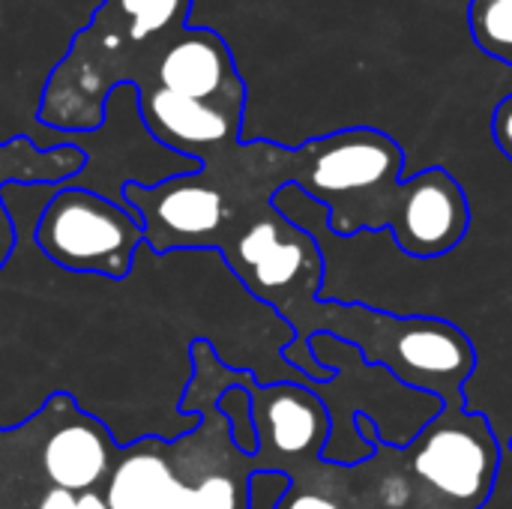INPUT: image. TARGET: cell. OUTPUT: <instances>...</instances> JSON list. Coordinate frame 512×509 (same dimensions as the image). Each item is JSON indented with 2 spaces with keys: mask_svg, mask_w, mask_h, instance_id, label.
Wrapping results in <instances>:
<instances>
[{
  "mask_svg": "<svg viewBox=\"0 0 512 509\" xmlns=\"http://www.w3.org/2000/svg\"><path fill=\"white\" fill-rule=\"evenodd\" d=\"M192 378L180 396V414H195L198 426L174 438L144 435L117 447L105 483L108 509H252L255 456L234 438L219 396L240 387L249 372L222 363L207 339L189 342Z\"/></svg>",
  "mask_w": 512,
  "mask_h": 509,
  "instance_id": "obj_1",
  "label": "cell"
},
{
  "mask_svg": "<svg viewBox=\"0 0 512 509\" xmlns=\"http://www.w3.org/2000/svg\"><path fill=\"white\" fill-rule=\"evenodd\" d=\"M279 186H300L327 210L333 237L363 231H396L408 192L405 150L381 129L354 126L306 141L303 147L273 144Z\"/></svg>",
  "mask_w": 512,
  "mask_h": 509,
  "instance_id": "obj_2",
  "label": "cell"
},
{
  "mask_svg": "<svg viewBox=\"0 0 512 509\" xmlns=\"http://www.w3.org/2000/svg\"><path fill=\"white\" fill-rule=\"evenodd\" d=\"M315 333L354 345L366 363L441 399L444 408H468L465 387L477 372V351L468 333L447 318L393 315L354 300H318L306 324V342Z\"/></svg>",
  "mask_w": 512,
  "mask_h": 509,
  "instance_id": "obj_3",
  "label": "cell"
},
{
  "mask_svg": "<svg viewBox=\"0 0 512 509\" xmlns=\"http://www.w3.org/2000/svg\"><path fill=\"white\" fill-rule=\"evenodd\" d=\"M309 351L318 366L333 372L327 384L309 381V390L330 414V438L321 453L324 462L360 465L375 456V444L366 441L354 426L357 417H369L375 423L381 444L408 447L444 408L441 399L411 390L387 369L366 363L354 345L330 333H315L309 339Z\"/></svg>",
  "mask_w": 512,
  "mask_h": 509,
  "instance_id": "obj_4",
  "label": "cell"
},
{
  "mask_svg": "<svg viewBox=\"0 0 512 509\" xmlns=\"http://www.w3.org/2000/svg\"><path fill=\"white\" fill-rule=\"evenodd\" d=\"M144 243V225L129 204L69 183L51 189L33 228V249L51 267L108 282L132 276Z\"/></svg>",
  "mask_w": 512,
  "mask_h": 509,
  "instance_id": "obj_5",
  "label": "cell"
},
{
  "mask_svg": "<svg viewBox=\"0 0 512 509\" xmlns=\"http://www.w3.org/2000/svg\"><path fill=\"white\" fill-rule=\"evenodd\" d=\"M399 450L426 509H483L492 501L504 447L480 411L441 408Z\"/></svg>",
  "mask_w": 512,
  "mask_h": 509,
  "instance_id": "obj_6",
  "label": "cell"
},
{
  "mask_svg": "<svg viewBox=\"0 0 512 509\" xmlns=\"http://www.w3.org/2000/svg\"><path fill=\"white\" fill-rule=\"evenodd\" d=\"M72 144L84 153V168L66 180L69 186L90 189L117 204L129 183L156 186L171 177L201 171L198 159L165 150L138 114L135 84H117L105 99L102 126L93 132H69Z\"/></svg>",
  "mask_w": 512,
  "mask_h": 509,
  "instance_id": "obj_7",
  "label": "cell"
},
{
  "mask_svg": "<svg viewBox=\"0 0 512 509\" xmlns=\"http://www.w3.org/2000/svg\"><path fill=\"white\" fill-rule=\"evenodd\" d=\"M144 84L243 114L246 87L228 42L210 27H183L156 57ZM138 84V87H144Z\"/></svg>",
  "mask_w": 512,
  "mask_h": 509,
  "instance_id": "obj_8",
  "label": "cell"
},
{
  "mask_svg": "<svg viewBox=\"0 0 512 509\" xmlns=\"http://www.w3.org/2000/svg\"><path fill=\"white\" fill-rule=\"evenodd\" d=\"M138 114L147 132L171 153L198 159L201 165L228 153L243 141V114L177 96L156 84L135 87Z\"/></svg>",
  "mask_w": 512,
  "mask_h": 509,
  "instance_id": "obj_9",
  "label": "cell"
},
{
  "mask_svg": "<svg viewBox=\"0 0 512 509\" xmlns=\"http://www.w3.org/2000/svg\"><path fill=\"white\" fill-rule=\"evenodd\" d=\"M189 12L192 0H102L96 18L72 39L57 72H81L120 48V42L165 48L189 27Z\"/></svg>",
  "mask_w": 512,
  "mask_h": 509,
  "instance_id": "obj_10",
  "label": "cell"
},
{
  "mask_svg": "<svg viewBox=\"0 0 512 509\" xmlns=\"http://www.w3.org/2000/svg\"><path fill=\"white\" fill-rule=\"evenodd\" d=\"M405 180L408 192L393 231L399 249L411 258H441L453 252L471 228V204L462 183L441 165Z\"/></svg>",
  "mask_w": 512,
  "mask_h": 509,
  "instance_id": "obj_11",
  "label": "cell"
},
{
  "mask_svg": "<svg viewBox=\"0 0 512 509\" xmlns=\"http://www.w3.org/2000/svg\"><path fill=\"white\" fill-rule=\"evenodd\" d=\"M279 474L288 477V486L270 509H384L372 459L333 465L324 462L321 453H309L285 462Z\"/></svg>",
  "mask_w": 512,
  "mask_h": 509,
  "instance_id": "obj_12",
  "label": "cell"
},
{
  "mask_svg": "<svg viewBox=\"0 0 512 509\" xmlns=\"http://www.w3.org/2000/svg\"><path fill=\"white\" fill-rule=\"evenodd\" d=\"M468 24L486 54L512 66V0H471Z\"/></svg>",
  "mask_w": 512,
  "mask_h": 509,
  "instance_id": "obj_13",
  "label": "cell"
},
{
  "mask_svg": "<svg viewBox=\"0 0 512 509\" xmlns=\"http://www.w3.org/2000/svg\"><path fill=\"white\" fill-rule=\"evenodd\" d=\"M219 411L225 414L228 426H231V438L234 444L246 453L255 456L258 453V435H255V420H252V399L243 387H228L219 396Z\"/></svg>",
  "mask_w": 512,
  "mask_h": 509,
  "instance_id": "obj_14",
  "label": "cell"
},
{
  "mask_svg": "<svg viewBox=\"0 0 512 509\" xmlns=\"http://www.w3.org/2000/svg\"><path fill=\"white\" fill-rule=\"evenodd\" d=\"M492 135H495V144L501 147V153L512 162V93L498 102V108L492 114Z\"/></svg>",
  "mask_w": 512,
  "mask_h": 509,
  "instance_id": "obj_15",
  "label": "cell"
},
{
  "mask_svg": "<svg viewBox=\"0 0 512 509\" xmlns=\"http://www.w3.org/2000/svg\"><path fill=\"white\" fill-rule=\"evenodd\" d=\"M12 252H15V225L9 219V210L0 201V270L6 267V261L12 258Z\"/></svg>",
  "mask_w": 512,
  "mask_h": 509,
  "instance_id": "obj_16",
  "label": "cell"
},
{
  "mask_svg": "<svg viewBox=\"0 0 512 509\" xmlns=\"http://www.w3.org/2000/svg\"><path fill=\"white\" fill-rule=\"evenodd\" d=\"M78 498L75 492H66V489H51L39 504L33 509H78Z\"/></svg>",
  "mask_w": 512,
  "mask_h": 509,
  "instance_id": "obj_17",
  "label": "cell"
},
{
  "mask_svg": "<svg viewBox=\"0 0 512 509\" xmlns=\"http://www.w3.org/2000/svg\"><path fill=\"white\" fill-rule=\"evenodd\" d=\"M507 447H510V453H512V435H510V444H507Z\"/></svg>",
  "mask_w": 512,
  "mask_h": 509,
  "instance_id": "obj_18",
  "label": "cell"
}]
</instances>
